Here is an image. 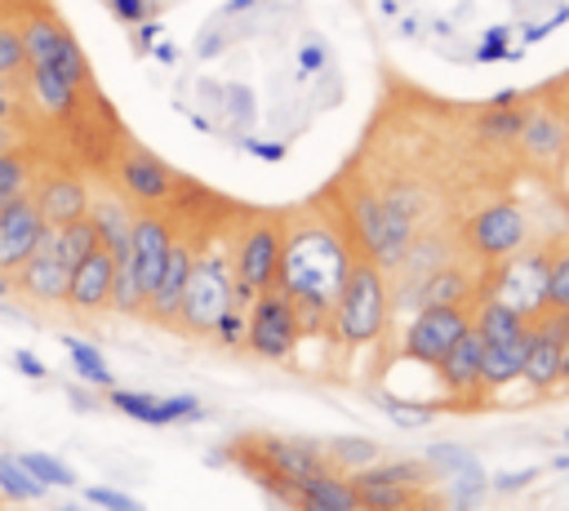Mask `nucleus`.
Returning a JSON list of instances; mask_svg holds the SVG:
<instances>
[{"label": "nucleus", "mask_w": 569, "mask_h": 511, "mask_svg": "<svg viewBox=\"0 0 569 511\" xmlns=\"http://www.w3.org/2000/svg\"><path fill=\"white\" fill-rule=\"evenodd\" d=\"M356 253L333 227H302L284 231V262H280V289L289 293L302 329H325L333 293L347 280V267Z\"/></svg>", "instance_id": "f257e3e1"}, {"label": "nucleus", "mask_w": 569, "mask_h": 511, "mask_svg": "<svg viewBox=\"0 0 569 511\" xmlns=\"http://www.w3.org/2000/svg\"><path fill=\"white\" fill-rule=\"evenodd\" d=\"M387 324H391V275L356 253V262L347 267L342 289L333 293L329 333L342 347H369L387 333Z\"/></svg>", "instance_id": "f03ea898"}, {"label": "nucleus", "mask_w": 569, "mask_h": 511, "mask_svg": "<svg viewBox=\"0 0 569 511\" xmlns=\"http://www.w3.org/2000/svg\"><path fill=\"white\" fill-rule=\"evenodd\" d=\"M191 244L196 253H191V275L178 307V329L196 338V333H209L227 307H240V302H236V275H231V240L209 231L204 240L191 236Z\"/></svg>", "instance_id": "7ed1b4c3"}, {"label": "nucleus", "mask_w": 569, "mask_h": 511, "mask_svg": "<svg viewBox=\"0 0 569 511\" xmlns=\"http://www.w3.org/2000/svg\"><path fill=\"white\" fill-rule=\"evenodd\" d=\"M351 236L360 244V258H369L382 271H396L418 236V222L405 209H396L387 196L356 191L351 196Z\"/></svg>", "instance_id": "20e7f679"}, {"label": "nucleus", "mask_w": 569, "mask_h": 511, "mask_svg": "<svg viewBox=\"0 0 569 511\" xmlns=\"http://www.w3.org/2000/svg\"><path fill=\"white\" fill-rule=\"evenodd\" d=\"M236 453H240V462H244L276 498H284L289 507L298 502V484L325 471V453H320L316 444L284 440V435H253V440L236 444Z\"/></svg>", "instance_id": "39448f33"}, {"label": "nucleus", "mask_w": 569, "mask_h": 511, "mask_svg": "<svg viewBox=\"0 0 569 511\" xmlns=\"http://www.w3.org/2000/svg\"><path fill=\"white\" fill-rule=\"evenodd\" d=\"M284 262V222L280 218H249L236 231L231 249V275H236V302L249 307L258 293L280 284Z\"/></svg>", "instance_id": "423d86ee"}, {"label": "nucleus", "mask_w": 569, "mask_h": 511, "mask_svg": "<svg viewBox=\"0 0 569 511\" xmlns=\"http://www.w3.org/2000/svg\"><path fill=\"white\" fill-rule=\"evenodd\" d=\"M298 333H302L298 311H293V302L280 284L258 293L244 307V351H253L258 360H271V364L289 360L293 347H298Z\"/></svg>", "instance_id": "0eeeda50"}, {"label": "nucleus", "mask_w": 569, "mask_h": 511, "mask_svg": "<svg viewBox=\"0 0 569 511\" xmlns=\"http://www.w3.org/2000/svg\"><path fill=\"white\" fill-rule=\"evenodd\" d=\"M525 236H529V231H525V213H520L511 200L485 204V209L471 213L467 227H462V244H467V253L480 258V262H502V258L520 253V249H525Z\"/></svg>", "instance_id": "6e6552de"}, {"label": "nucleus", "mask_w": 569, "mask_h": 511, "mask_svg": "<svg viewBox=\"0 0 569 511\" xmlns=\"http://www.w3.org/2000/svg\"><path fill=\"white\" fill-rule=\"evenodd\" d=\"M18 31H22L27 67H49V71H58V76H67L71 84H80V89H84V80H89V62H84L80 44L67 36V27H62V22H53V18H44V13H36V18H27Z\"/></svg>", "instance_id": "1a4fd4ad"}, {"label": "nucleus", "mask_w": 569, "mask_h": 511, "mask_svg": "<svg viewBox=\"0 0 569 511\" xmlns=\"http://www.w3.org/2000/svg\"><path fill=\"white\" fill-rule=\"evenodd\" d=\"M116 182H120V191L138 204V209H164V204H173V196H178V173L160 160V156H151V151H142V147H129V151H120V160H116Z\"/></svg>", "instance_id": "9d476101"}, {"label": "nucleus", "mask_w": 569, "mask_h": 511, "mask_svg": "<svg viewBox=\"0 0 569 511\" xmlns=\"http://www.w3.org/2000/svg\"><path fill=\"white\" fill-rule=\"evenodd\" d=\"M471 329L467 307H422L405 329V355L418 364H440V355Z\"/></svg>", "instance_id": "9b49d317"}, {"label": "nucleus", "mask_w": 569, "mask_h": 511, "mask_svg": "<svg viewBox=\"0 0 569 511\" xmlns=\"http://www.w3.org/2000/svg\"><path fill=\"white\" fill-rule=\"evenodd\" d=\"M44 231H49V222L40 218L31 191L18 200H4L0 204V275H13L40 249Z\"/></svg>", "instance_id": "f8f14e48"}, {"label": "nucleus", "mask_w": 569, "mask_h": 511, "mask_svg": "<svg viewBox=\"0 0 569 511\" xmlns=\"http://www.w3.org/2000/svg\"><path fill=\"white\" fill-rule=\"evenodd\" d=\"M67 280H71V267L53 253L49 231H44L40 249L9 275L13 293H18L22 302H31V307H58V302H67Z\"/></svg>", "instance_id": "ddd939ff"}, {"label": "nucleus", "mask_w": 569, "mask_h": 511, "mask_svg": "<svg viewBox=\"0 0 569 511\" xmlns=\"http://www.w3.org/2000/svg\"><path fill=\"white\" fill-rule=\"evenodd\" d=\"M169 244H173V222L160 213V209H138L133 213V240H129V258L138 267V280L151 298L160 271H164V258H169Z\"/></svg>", "instance_id": "4468645a"}, {"label": "nucleus", "mask_w": 569, "mask_h": 511, "mask_svg": "<svg viewBox=\"0 0 569 511\" xmlns=\"http://www.w3.org/2000/svg\"><path fill=\"white\" fill-rule=\"evenodd\" d=\"M191 253H196L191 236L173 231V244H169L164 271H160L156 289H151V298H147V311H142L147 320H156V324H178V307H182V293H187V275H191Z\"/></svg>", "instance_id": "2eb2a0df"}, {"label": "nucleus", "mask_w": 569, "mask_h": 511, "mask_svg": "<svg viewBox=\"0 0 569 511\" xmlns=\"http://www.w3.org/2000/svg\"><path fill=\"white\" fill-rule=\"evenodd\" d=\"M111 280H116V258L98 244L84 262L71 267V280H67V307L76 315H98L111 307Z\"/></svg>", "instance_id": "dca6fc26"}, {"label": "nucleus", "mask_w": 569, "mask_h": 511, "mask_svg": "<svg viewBox=\"0 0 569 511\" xmlns=\"http://www.w3.org/2000/svg\"><path fill=\"white\" fill-rule=\"evenodd\" d=\"M89 187L76 178V173H44L31 182V200L40 209V218L49 227H62V222H76L89 213Z\"/></svg>", "instance_id": "f3484780"}, {"label": "nucleus", "mask_w": 569, "mask_h": 511, "mask_svg": "<svg viewBox=\"0 0 569 511\" xmlns=\"http://www.w3.org/2000/svg\"><path fill=\"white\" fill-rule=\"evenodd\" d=\"M107 400H111L124 418H138V422H147V427H169V422L200 418V400H191V395H151V391H120V387H107Z\"/></svg>", "instance_id": "a211bd4d"}, {"label": "nucleus", "mask_w": 569, "mask_h": 511, "mask_svg": "<svg viewBox=\"0 0 569 511\" xmlns=\"http://www.w3.org/2000/svg\"><path fill=\"white\" fill-rule=\"evenodd\" d=\"M480 351H485L480 333L467 329V333L440 355L436 378H440V387H445L449 395H480V391H485V387H480Z\"/></svg>", "instance_id": "6ab92c4d"}, {"label": "nucleus", "mask_w": 569, "mask_h": 511, "mask_svg": "<svg viewBox=\"0 0 569 511\" xmlns=\"http://www.w3.org/2000/svg\"><path fill=\"white\" fill-rule=\"evenodd\" d=\"M476 298V275L467 262H445L440 271H431L418 293H413V307H467Z\"/></svg>", "instance_id": "aec40b11"}, {"label": "nucleus", "mask_w": 569, "mask_h": 511, "mask_svg": "<svg viewBox=\"0 0 569 511\" xmlns=\"http://www.w3.org/2000/svg\"><path fill=\"white\" fill-rule=\"evenodd\" d=\"M89 218L98 227V244L120 262L133 240V209L120 196H89Z\"/></svg>", "instance_id": "412c9836"}, {"label": "nucleus", "mask_w": 569, "mask_h": 511, "mask_svg": "<svg viewBox=\"0 0 569 511\" xmlns=\"http://www.w3.org/2000/svg\"><path fill=\"white\" fill-rule=\"evenodd\" d=\"M293 511H360L356 489H351V475H338V471L325 467L320 475L302 480Z\"/></svg>", "instance_id": "4be33fe9"}, {"label": "nucleus", "mask_w": 569, "mask_h": 511, "mask_svg": "<svg viewBox=\"0 0 569 511\" xmlns=\"http://www.w3.org/2000/svg\"><path fill=\"white\" fill-rule=\"evenodd\" d=\"M516 142L525 147L529 160L551 164V160H560L565 147H569V124H565L556 111H529V120H525V129H520Z\"/></svg>", "instance_id": "5701e85b"}, {"label": "nucleus", "mask_w": 569, "mask_h": 511, "mask_svg": "<svg viewBox=\"0 0 569 511\" xmlns=\"http://www.w3.org/2000/svg\"><path fill=\"white\" fill-rule=\"evenodd\" d=\"M525 347H529V333L511 338V342H485L480 351V387L498 391V387H511L525 369Z\"/></svg>", "instance_id": "b1692460"}, {"label": "nucleus", "mask_w": 569, "mask_h": 511, "mask_svg": "<svg viewBox=\"0 0 569 511\" xmlns=\"http://www.w3.org/2000/svg\"><path fill=\"white\" fill-rule=\"evenodd\" d=\"M351 489H356V502L369 507V511H409L413 498H418V489H405V484L378 475L373 467H360L351 475Z\"/></svg>", "instance_id": "393cba45"}, {"label": "nucleus", "mask_w": 569, "mask_h": 511, "mask_svg": "<svg viewBox=\"0 0 569 511\" xmlns=\"http://www.w3.org/2000/svg\"><path fill=\"white\" fill-rule=\"evenodd\" d=\"M27 80H31V98L40 102L44 116L67 120V116L80 107V84H71L67 76H58V71H49V67H27Z\"/></svg>", "instance_id": "a878e982"}, {"label": "nucleus", "mask_w": 569, "mask_h": 511, "mask_svg": "<svg viewBox=\"0 0 569 511\" xmlns=\"http://www.w3.org/2000/svg\"><path fill=\"white\" fill-rule=\"evenodd\" d=\"M471 329L480 333V342H511V338L529 333V315H520L511 302H502V298L485 293V302H480V311H476Z\"/></svg>", "instance_id": "bb28decb"}, {"label": "nucleus", "mask_w": 569, "mask_h": 511, "mask_svg": "<svg viewBox=\"0 0 569 511\" xmlns=\"http://www.w3.org/2000/svg\"><path fill=\"white\" fill-rule=\"evenodd\" d=\"M525 120H529V111L502 98V102H493L489 111H480V116H476V138H480V142H493V147H507V142H516V138H520Z\"/></svg>", "instance_id": "cd10ccee"}, {"label": "nucleus", "mask_w": 569, "mask_h": 511, "mask_svg": "<svg viewBox=\"0 0 569 511\" xmlns=\"http://www.w3.org/2000/svg\"><path fill=\"white\" fill-rule=\"evenodd\" d=\"M49 244H53V253H58L67 267H76V262H84V258L98 249V227H93V218L84 213V218H76V222L49 227Z\"/></svg>", "instance_id": "c85d7f7f"}, {"label": "nucleus", "mask_w": 569, "mask_h": 511, "mask_svg": "<svg viewBox=\"0 0 569 511\" xmlns=\"http://www.w3.org/2000/svg\"><path fill=\"white\" fill-rule=\"evenodd\" d=\"M31 182H36L31 160H27V156H18L13 147H4V151H0V204H4V200L27 196V191H31Z\"/></svg>", "instance_id": "c756f323"}, {"label": "nucleus", "mask_w": 569, "mask_h": 511, "mask_svg": "<svg viewBox=\"0 0 569 511\" xmlns=\"http://www.w3.org/2000/svg\"><path fill=\"white\" fill-rule=\"evenodd\" d=\"M67 351H71V364H76V373L89 382V387H116V378H111V369H107V360H102V351L98 347H89L84 338H67Z\"/></svg>", "instance_id": "7c9ffc66"}, {"label": "nucleus", "mask_w": 569, "mask_h": 511, "mask_svg": "<svg viewBox=\"0 0 569 511\" xmlns=\"http://www.w3.org/2000/svg\"><path fill=\"white\" fill-rule=\"evenodd\" d=\"M18 462L31 471V480L40 489H76V471L67 462H58L53 453H18Z\"/></svg>", "instance_id": "2f4dec72"}, {"label": "nucleus", "mask_w": 569, "mask_h": 511, "mask_svg": "<svg viewBox=\"0 0 569 511\" xmlns=\"http://www.w3.org/2000/svg\"><path fill=\"white\" fill-rule=\"evenodd\" d=\"M329 453L325 458H333L338 467H351V471H360V467H373L378 462V440H365V435H338V440H329L325 444Z\"/></svg>", "instance_id": "473e14b6"}, {"label": "nucleus", "mask_w": 569, "mask_h": 511, "mask_svg": "<svg viewBox=\"0 0 569 511\" xmlns=\"http://www.w3.org/2000/svg\"><path fill=\"white\" fill-rule=\"evenodd\" d=\"M565 307H569V249L551 253L542 280V311H565Z\"/></svg>", "instance_id": "72a5a7b5"}, {"label": "nucleus", "mask_w": 569, "mask_h": 511, "mask_svg": "<svg viewBox=\"0 0 569 511\" xmlns=\"http://www.w3.org/2000/svg\"><path fill=\"white\" fill-rule=\"evenodd\" d=\"M0 493L4 498H13V502H31V498H40L44 489L31 480V471L18 462V453L13 458H0Z\"/></svg>", "instance_id": "f704fd0d"}, {"label": "nucleus", "mask_w": 569, "mask_h": 511, "mask_svg": "<svg viewBox=\"0 0 569 511\" xmlns=\"http://www.w3.org/2000/svg\"><path fill=\"white\" fill-rule=\"evenodd\" d=\"M27 71V49H22V31L0 22V80H13Z\"/></svg>", "instance_id": "c9c22d12"}, {"label": "nucleus", "mask_w": 569, "mask_h": 511, "mask_svg": "<svg viewBox=\"0 0 569 511\" xmlns=\"http://www.w3.org/2000/svg\"><path fill=\"white\" fill-rule=\"evenodd\" d=\"M209 338H218V347H227V351H244V307H227L213 320Z\"/></svg>", "instance_id": "e433bc0d"}, {"label": "nucleus", "mask_w": 569, "mask_h": 511, "mask_svg": "<svg viewBox=\"0 0 569 511\" xmlns=\"http://www.w3.org/2000/svg\"><path fill=\"white\" fill-rule=\"evenodd\" d=\"M84 502L89 507H102V511H142L129 493H120V489H107V484H93V489H84Z\"/></svg>", "instance_id": "4c0bfd02"}, {"label": "nucleus", "mask_w": 569, "mask_h": 511, "mask_svg": "<svg viewBox=\"0 0 569 511\" xmlns=\"http://www.w3.org/2000/svg\"><path fill=\"white\" fill-rule=\"evenodd\" d=\"M529 480H538V467H525V471H502V475H493V489H498V493H516V489H525Z\"/></svg>", "instance_id": "58836bf2"}, {"label": "nucleus", "mask_w": 569, "mask_h": 511, "mask_svg": "<svg viewBox=\"0 0 569 511\" xmlns=\"http://www.w3.org/2000/svg\"><path fill=\"white\" fill-rule=\"evenodd\" d=\"M13 364H18V369H22L27 378H36V382L44 378V364H40V360H36L31 351H18V355H13Z\"/></svg>", "instance_id": "ea45409f"}, {"label": "nucleus", "mask_w": 569, "mask_h": 511, "mask_svg": "<svg viewBox=\"0 0 569 511\" xmlns=\"http://www.w3.org/2000/svg\"><path fill=\"white\" fill-rule=\"evenodd\" d=\"M391 413H400L396 422H405V427H418V422H427V409H413V404H387Z\"/></svg>", "instance_id": "a19ab883"}, {"label": "nucleus", "mask_w": 569, "mask_h": 511, "mask_svg": "<svg viewBox=\"0 0 569 511\" xmlns=\"http://www.w3.org/2000/svg\"><path fill=\"white\" fill-rule=\"evenodd\" d=\"M116 13H120V18H138L142 4H138V0H116Z\"/></svg>", "instance_id": "79ce46f5"}, {"label": "nucleus", "mask_w": 569, "mask_h": 511, "mask_svg": "<svg viewBox=\"0 0 569 511\" xmlns=\"http://www.w3.org/2000/svg\"><path fill=\"white\" fill-rule=\"evenodd\" d=\"M560 382H569V333L560 338Z\"/></svg>", "instance_id": "37998d69"}, {"label": "nucleus", "mask_w": 569, "mask_h": 511, "mask_svg": "<svg viewBox=\"0 0 569 511\" xmlns=\"http://www.w3.org/2000/svg\"><path fill=\"white\" fill-rule=\"evenodd\" d=\"M53 511H84V507H76V502H62V507H53Z\"/></svg>", "instance_id": "c03bdc74"}, {"label": "nucleus", "mask_w": 569, "mask_h": 511, "mask_svg": "<svg viewBox=\"0 0 569 511\" xmlns=\"http://www.w3.org/2000/svg\"><path fill=\"white\" fill-rule=\"evenodd\" d=\"M565 320H569V307H565Z\"/></svg>", "instance_id": "a18cd8bd"}, {"label": "nucleus", "mask_w": 569, "mask_h": 511, "mask_svg": "<svg viewBox=\"0 0 569 511\" xmlns=\"http://www.w3.org/2000/svg\"><path fill=\"white\" fill-rule=\"evenodd\" d=\"M360 511H369V507H360Z\"/></svg>", "instance_id": "49530a36"}, {"label": "nucleus", "mask_w": 569, "mask_h": 511, "mask_svg": "<svg viewBox=\"0 0 569 511\" xmlns=\"http://www.w3.org/2000/svg\"><path fill=\"white\" fill-rule=\"evenodd\" d=\"M0 511H4V507H0Z\"/></svg>", "instance_id": "de8ad7c7"}]
</instances>
